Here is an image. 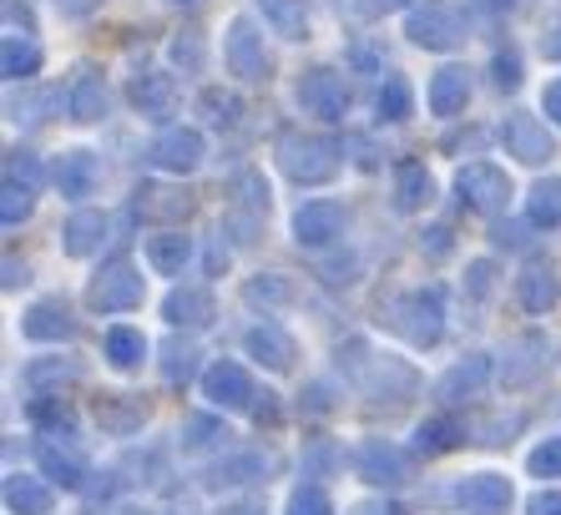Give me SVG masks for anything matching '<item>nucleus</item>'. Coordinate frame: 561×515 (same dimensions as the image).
<instances>
[{
    "mask_svg": "<svg viewBox=\"0 0 561 515\" xmlns=\"http://www.w3.org/2000/svg\"><path fill=\"white\" fill-rule=\"evenodd\" d=\"M26 278H31V268H26V263H15V258H5V288L26 284Z\"/></svg>",
    "mask_w": 561,
    "mask_h": 515,
    "instance_id": "48",
    "label": "nucleus"
},
{
    "mask_svg": "<svg viewBox=\"0 0 561 515\" xmlns=\"http://www.w3.org/2000/svg\"><path fill=\"white\" fill-rule=\"evenodd\" d=\"M390 323L405 329L415 344H435L440 339V288H415V294H400L390 304Z\"/></svg>",
    "mask_w": 561,
    "mask_h": 515,
    "instance_id": "6",
    "label": "nucleus"
},
{
    "mask_svg": "<svg viewBox=\"0 0 561 515\" xmlns=\"http://www.w3.org/2000/svg\"><path fill=\"white\" fill-rule=\"evenodd\" d=\"M137 207H142V213H172V218H183L187 207H193V197H168V187H142Z\"/></svg>",
    "mask_w": 561,
    "mask_h": 515,
    "instance_id": "34",
    "label": "nucleus"
},
{
    "mask_svg": "<svg viewBox=\"0 0 561 515\" xmlns=\"http://www.w3.org/2000/svg\"><path fill=\"white\" fill-rule=\"evenodd\" d=\"M31 207H36V193H31V182L5 178V187H0V222H5V228H15V222L31 218Z\"/></svg>",
    "mask_w": 561,
    "mask_h": 515,
    "instance_id": "30",
    "label": "nucleus"
},
{
    "mask_svg": "<svg viewBox=\"0 0 561 515\" xmlns=\"http://www.w3.org/2000/svg\"><path fill=\"white\" fill-rule=\"evenodd\" d=\"M431 197H435V182L420 162H400L394 168V203H400V213H420Z\"/></svg>",
    "mask_w": 561,
    "mask_h": 515,
    "instance_id": "17",
    "label": "nucleus"
},
{
    "mask_svg": "<svg viewBox=\"0 0 561 515\" xmlns=\"http://www.w3.org/2000/svg\"><path fill=\"white\" fill-rule=\"evenodd\" d=\"M274 157H278V168H284V178L304 182V187H324L340 172V147L329 142V137H313V131H284Z\"/></svg>",
    "mask_w": 561,
    "mask_h": 515,
    "instance_id": "1",
    "label": "nucleus"
},
{
    "mask_svg": "<svg viewBox=\"0 0 561 515\" xmlns=\"http://www.w3.org/2000/svg\"><path fill=\"white\" fill-rule=\"evenodd\" d=\"M168 319L172 323H208L213 319V294L208 288H178L168 298Z\"/></svg>",
    "mask_w": 561,
    "mask_h": 515,
    "instance_id": "25",
    "label": "nucleus"
},
{
    "mask_svg": "<svg viewBox=\"0 0 561 515\" xmlns=\"http://www.w3.org/2000/svg\"><path fill=\"white\" fill-rule=\"evenodd\" d=\"M228 515H259V511H228Z\"/></svg>",
    "mask_w": 561,
    "mask_h": 515,
    "instance_id": "54",
    "label": "nucleus"
},
{
    "mask_svg": "<svg viewBox=\"0 0 561 515\" xmlns=\"http://www.w3.org/2000/svg\"><path fill=\"white\" fill-rule=\"evenodd\" d=\"M142 334L137 329H106V359L117 364V369H131V364L142 359Z\"/></svg>",
    "mask_w": 561,
    "mask_h": 515,
    "instance_id": "31",
    "label": "nucleus"
},
{
    "mask_svg": "<svg viewBox=\"0 0 561 515\" xmlns=\"http://www.w3.org/2000/svg\"><path fill=\"white\" fill-rule=\"evenodd\" d=\"M193 354H197V348L193 344H172L168 348V379H187V374H193Z\"/></svg>",
    "mask_w": 561,
    "mask_h": 515,
    "instance_id": "37",
    "label": "nucleus"
},
{
    "mask_svg": "<svg viewBox=\"0 0 561 515\" xmlns=\"http://www.w3.org/2000/svg\"><path fill=\"white\" fill-rule=\"evenodd\" d=\"M197 112L208 127H238V116H243V102H238V91H222V87H208L197 96Z\"/></svg>",
    "mask_w": 561,
    "mask_h": 515,
    "instance_id": "24",
    "label": "nucleus"
},
{
    "mask_svg": "<svg viewBox=\"0 0 561 515\" xmlns=\"http://www.w3.org/2000/svg\"><path fill=\"white\" fill-rule=\"evenodd\" d=\"M5 178H15V182H31V178H36V157H31L26 147H15V152L5 157Z\"/></svg>",
    "mask_w": 561,
    "mask_h": 515,
    "instance_id": "40",
    "label": "nucleus"
},
{
    "mask_svg": "<svg viewBox=\"0 0 561 515\" xmlns=\"http://www.w3.org/2000/svg\"><path fill=\"white\" fill-rule=\"evenodd\" d=\"M131 106L142 116H152V122H162V116L172 112V102H178V81L168 77V71H137L127 87Z\"/></svg>",
    "mask_w": 561,
    "mask_h": 515,
    "instance_id": "12",
    "label": "nucleus"
},
{
    "mask_svg": "<svg viewBox=\"0 0 561 515\" xmlns=\"http://www.w3.org/2000/svg\"><path fill=\"white\" fill-rule=\"evenodd\" d=\"M56 112H61V91H26V96H15L11 102L15 127H46Z\"/></svg>",
    "mask_w": 561,
    "mask_h": 515,
    "instance_id": "20",
    "label": "nucleus"
},
{
    "mask_svg": "<svg viewBox=\"0 0 561 515\" xmlns=\"http://www.w3.org/2000/svg\"><path fill=\"white\" fill-rule=\"evenodd\" d=\"M456 197L470 207V213H481V218H496L506 213L511 203V178L491 162H470V168L456 172Z\"/></svg>",
    "mask_w": 561,
    "mask_h": 515,
    "instance_id": "3",
    "label": "nucleus"
},
{
    "mask_svg": "<svg viewBox=\"0 0 561 515\" xmlns=\"http://www.w3.org/2000/svg\"><path fill=\"white\" fill-rule=\"evenodd\" d=\"M0 66H5V77L11 81H31L41 71V52L21 36H5V46H0Z\"/></svg>",
    "mask_w": 561,
    "mask_h": 515,
    "instance_id": "26",
    "label": "nucleus"
},
{
    "mask_svg": "<svg viewBox=\"0 0 561 515\" xmlns=\"http://www.w3.org/2000/svg\"><path fill=\"white\" fill-rule=\"evenodd\" d=\"M516 298H522V309H526V313H547V309H557L561 284H557V273H551V263H531V268L522 273V284H516Z\"/></svg>",
    "mask_w": 561,
    "mask_h": 515,
    "instance_id": "16",
    "label": "nucleus"
},
{
    "mask_svg": "<svg viewBox=\"0 0 561 515\" xmlns=\"http://www.w3.org/2000/svg\"><path fill=\"white\" fill-rule=\"evenodd\" d=\"M253 385L249 374L238 369V364H213L208 369V400L213 404H228V410H238V404H249Z\"/></svg>",
    "mask_w": 561,
    "mask_h": 515,
    "instance_id": "18",
    "label": "nucleus"
},
{
    "mask_svg": "<svg viewBox=\"0 0 561 515\" xmlns=\"http://www.w3.org/2000/svg\"><path fill=\"white\" fill-rule=\"evenodd\" d=\"M450 439H456V430L450 425H425L420 430V445H425V450H445Z\"/></svg>",
    "mask_w": 561,
    "mask_h": 515,
    "instance_id": "43",
    "label": "nucleus"
},
{
    "mask_svg": "<svg viewBox=\"0 0 561 515\" xmlns=\"http://www.w3.org/2000/svg\"><path fill=\"white\" fill-rule=\"evenodd\" d=\"M344 222H350V213H344L340 203H304L299 213H294V238H299L304 248H324L344 232Z\"/></svg>",
    "mask_w": 561,
    "mask_h": 515,
    "instance_id": "11",
    "label": "nucleus"
},
{
    "mask_svg": "<svg viewBox=\"0 0 561 515\" xmlns=\"http://www.w3.org/2000/svg\"><path fill=\"white\" fill-rule=\"evenodd\" d=\"M51 178H56V193L71 197V203H81V197L96 187V178H102V162H96L92 147H71V152L56 157Z\"/></svg>",
    "mask_w": 561,
    "mask_h": 515,
    "instance_id": "10",
    "label": "nucleus"
},
{
    "mask_svg": "<svg viewBox=\"0 0 561 515\" xmlns=\"http://www.w3.org/2000/svg\"><path fill=\"white\" fill-rule=\"evenodd\" d=\"M294 96H299V106L309 116H319V122H344V112H350V87H344V77L334 71V66H313V71H304L299 87H294Z\"/></svg>",
    "mask_w": 561,
    "mask_h": 515,
    "instance_id": "4",
    "label": "nucleus"
},
{
    "mask_svg": "<svg viewBox=\"0 0 561 515\" xmlns=\"http://www.w3.org/2000/svg\"><path fill=\"white\" fill-rule=\"evenodd\" d=\"M222 61L238 81H263L268 77V52H263V36L253 31L249 15H233L228 21V36H222Z\"/></svg>",
    "mask_w": 561,
    "mask_h": 515,
    "instance_id": "5",
    "label": "nucleus"
},
{
    "mask_svg": "<svg viewBox=\"0 0 561 515\" xmlns=\"http://www.w3.org/2000/svg\"><path fill=\"white\" fill-rule=\"evenodd\" d=\"M541 52H547V56H551V61H561V26H557V31H551V36H547V41H541Z\"/></svg>",
    "mask_w": 561,
    "mask_h": 515,
    "instance_id": "51",
    "label": "nucleus"
},
{
    "mask_svg": "<svg viewBox=\"0 0 561 515\" xmlns=\"http://www.w3.org/2000/svg\"><path fill=\"white\" fill-rule=\"evenodd\" d=\"M5 15H11V26L21 21V26L31 31V11H26V0H5Z\"/></svg>",
    "mask_w": 561,
    "mask_h": 515,
    "instance_id": "49",
    "label": "nucleus"
},
{
    "mask_svg": "<svg viewBox=\"0 0 561 515\" xmlns=\"http://www.w3.org/2000/svg\"><path fill=\"white\" fill-rule=\"evenodd\" d=\"M501 5H506V11H522V5H526V0H501Z\"/></svg>",
    "mask_w": 561,
    "mask_h": 515,
    "instance_id": "53",
    "label": "nucleus"
},
{
    "mask_svg": "<svg viewBox=\"0 0 561 515\" xmlns=\"http://www.w3.org/2000/svg\"><path fill=\"white\" fill-rule=\"evenodd\" d=\"M249 298H274V304H278V298H288V284H284V278H253Z\"/></svg>",
    "mask_w": 561,
    "mask_h": 515,
    "instance_id": "42",
    "label": "nucleus"
},
{
    "mask_svg": "<svg viewBox=\"0 0 561 515\" xmlns=\"http://www.w3.org/2000/svg\"><path fill=\"white\" fill-rule=\"evenodd\" d=\"M526 218H531L536 228H561V178L536 182L531 197H526Z\"/></svg>",
    "mask_w": 561,
    "mask_h": 515,
    "instance_id": "23",
    "label": "nucleus"
},
{
    "mask_svg": "<svg viewBox=\"0 0 561 515\" xmlns=\"http://www.w3.org/2000/svg\"><path fill=\"white\" fill-rule=\"evenodd\" d=\"M168 52H172L178 71H197V66H203V31H178Z\"/></svg>",
    "mask_w": 561,
    "mask_h": 515,
    "instance_id": "33",
    "label": "nucleus"
},
{
    "mask_svg": "<svg viewBox=\"0 0 561 515\" xmlns=\"http://www.w3.org/2000/svg\"><path fill=\"white\" fill-rule=\"evenodd\" d=\"M5 495H11V505H15L21 515H46V505H51V495H46V490H41L31 476H15Z\"/></svg>",
    "mask_w": 561,
    "mask_h": 515,
    "instance_id": "32",
    "label": "nucleus"
},
{
    "mask_svg": "<svg viewBox=\"0 0 561 515\" xmlns=\"http://www.w3.org/2000/svg\"><path fill=\"white\" fill-rule=\"evenodd\" d=\"M501 142H506V152L516 157V162H551L557 157V142H551V131L536 122L531 112H511L506 122H501Z\"/></svg>",
    "mask_w": 561,
    "mask_h": 515,
    "instance_id": "8",
    "label": "nucleus"
},
{
    "mask_svg": "<svg viewBox=\"0 0 561 515\" xmlns=\"http://www.w3.org/2000/svg\"><path fill=\"white\" fill-rule=\"evenodd\" d=\"M102 238H106V213H96V207H77L61 228V248L71 258H92L102 248Z\"/></svg>",
    "mask_w": 561,
    "mask_h": 515,
    "instance_id": "14",
    "label": "nucleus"
},
{
    "mask_svg": "<svg viewBox=\"0 0 561 515\" xmlns=\"http://www.w3.org/2000/svg\"><path fill=\"white\" fill-rule=\"evenodd\" d=\"M56 5H61V15H77V21H81V15H92L102 0H56Z\"/></svg>",
    "mask_w": 561,
    "mask_h": 515,
    "instance_id": "47",
    "label": "nucleus"
},
{
    "mask_svg": "<svg viewBox=\"0 0 561 515\" xmlns=\"http://www.w3.org/2000/svg\"><path fill=\"white\" fill-rule=\"evenodd\" d=\"M106 106H112V91H106L102 71L81 66L77 81H71V91H66V112L77 116V122H102Z\"/></svg>",
    "mask_w": 561,
    "mask_h": 515,
    "instance_id": "13",
    "label": "nucleus"
},
{
    "mask_svg": "<svg viewBox=\"0 0 561 515\" xmlns=\"http://www.w3.org/2000/svg\"><path fill=\"white\" fill-rule=\"evenodd\" d=\"M365 465L375 470V480H400V455L385 445H365Z\"/></svg>",
    "mask_w": 561,
    "mask_h": 515,
    "instance_id": "36",
    "label": "nucleus"
},
{
    "mask_svg": "<svg viewBox=\"0 0 561 515\" xmlns=\"http://www.w3.org/2000/svg\"><path fill=\"white\" fill-rule=\"evenodd\" d=\"M288 511L294 515H329V501H324V490H299V495H294V505H288Z\"/></svg>",
    "mask_w": 561,
    "mask_h": 515,
    "instance_id": "39",
    "label": "nucleus"
},
{
    "mask_svg": "<svg viewBox=\"0 0 561 515\" xmlns=\"http://www.w3.org/2000/svg\"><path fill=\"white\" fill-rule=\"evenodd\" d=\"M491 81H496L501 91H516V87H522V56H516V52H501L496 61H491Z\"/></svg>",
    "mask_w": 561,
    "mask_h": 515,
    "instance_id": "35",
    "label": "nucleus"
},
{
    "mask_svg": "<svg viewBox=\"0 0 561 515\" xmlns=\"http://www.w3.org/2000/svg\"><path fill=\"white\" fill-rule=\"evenodd\" d=\"M359 5V15H385V11H400V5H410V0H354Z\"/></svg>",
    "mask_w": 561,
    "mask_h": 515,
    "instance_id": "46",
    "label": "nucleus"
},
{
    "mask_svg": "<svg viewBox=\"0 0 561 515\" xmlns=\"http://www.w3.org/2000/svg\"><path fill=\"white\" fill-rule=\"evenodd\" d=\"M259 11L278 36H288V41L309 36V5H304V0H259Z\"/></svg>",
    "mask_w": 561,
    "mask_h": 515,
    "instance_id": "19",
    "label": "nucleus"
},
{
    "mask_svg": "<svg viewBox=\"0 0 561 515\" xmlns=\"http://www.w3.org/2000/svg\"><path fill=\"white\" fill-rule=\"evenodd\" d=\"M147 157H152V168L178 172V178H183V172H197L203 168V131L197 127H168L152 147H147Z\"/></svg>",
    "mask_w": 561,
    "mask_h": 515,
    "instance_id": "9",
    "label": "nucleus"
},
{
    "mask_svg": "<svg viewBox=\"0 0 561 515\" xmlns=\"http://www.w3.org/2000/svg\"><path fill=\"white\" fill-rule=\"evenodd\" d=\"M375 116H379V122H405V116H410V81L405 77H385V81H379Z\"/></svg>",
    "mask_w": 561,
    "mask_h": 515,
    "instance_id": "27",
    "label": "nucleus"
},
{
    "mask_svg": "<svg viewBox=\"0 0 561 515\" xmlns=\"http://www.w3.org/2000/svg\"><path fill=\"white\" fill-rule=\"evenodd\" d=\"M541 112L561 127V81H547V91H541Z\"/></svg>",
    "mask_w": 561,
    "mask_h": 515,
    "instance_id": "44",
    "label": "nucleus"
},
{
    "mask_svg": "<svg viewBox=\"0 0 561 515\" xmlns=\"http://www.w3.org/2000/svg\"><path fill=\"white\" fill-rule=\"evenodd\" d=\"M460 501L476 505V511H501V505L511 501V490H506V480H496V476H476L460 485Z\"/></svg>",
    "mask_w": 561,
    "mask_h": 515,
    "instance_id": "28",
    "label": "nucleus"
},
{
    "mask_svg": "<svg viewBox=\"0 0 561 515\" xmlns=\"http://www.w3.org/2000/svg\"><path fill=\"white\" fill-rule=\"evenodd\" d=\"M87 298H92V309H102V313L137 309V304H142V273L131 268L127 258H117V263H106V268L92 278Z\"/></svg>",
    "mask_w": 561,
    "mask_h": 515,
    "instance_id": "7",
    "label": "nucleus"
},
{
    "mask_svg": "<svg viewBox=\"0 0 561 515\" xmlns=\"http://www.w3.org/2000/svg\"><path fill=\"white\" fill-rule=\"evenodd\" d=\"M531 515H561V495H541V501L531 505Z\"/></svg>",
    "mask_w": 561,
    "mask_h": 515,
    "instance_id": "50",
    "label": "nucleus"
},
{
    "mask_svg": "<svg viewBox=\"0 0 561 515\" xmlns=\"http://www.w3.org/2000/svg\"><path fill=\"white\" fill-rule=\"evenodd\" d=\"M470 102V77L466 66H440L431 77V112L435 116H460Z\"/></svg>",
    "mask_w": 561,
    "mask_h": 515,
    "instance_id": "15",
    "label": "nucleus"
},
{
    "mask_svg": "<svg viewBox=\"0 0 561 515\" xmlns=\"http://www.w3.org/2000/svg\"><path fill=\"white\" fill-rule=\"evenodd\" d=\"M405 36L425 52H456L460 41H466V21H460L456 5H445V0H425L415 5L405 21Z\"/></svg>",
    "mask_w": 561,
    "mask_h": 515,
    "instance_id": "2",
    "label": "nucleus"
},
{
    "mask_svg": "<svg viewBox=\"0 0 561 515\" xmlns=\"http://www.w3.org/2000/svg\"><path fill=\"white\" fill-rule=\"evenodd\" d=\"M249 348H253V359H263L268 369H284L288 354H294V344H288V339L278 334L274 323H263V329H253V334H249Z\"/></svg>",
    "mask_w": 561,
    "mask_h": 515,
    "instance_id": "29",
    "label": "nucleus"
},
{
    "mask_svg": "<svg viewBox=\"0 0 561 515\" xmlns=\"http://www.w3.org/2000/svg\"><path fill=\"white\" fill-rule=\"evenodd\" d=\"M491 273H496V268H491L485 258H481V263H470V268H466V288H470L476 298H481L485 288H491Z\"/></svg>",
    "mask_w": 561,
    "mask_h": 515,
    "instance_id": "41",
    "label": "nucleus"
},
{
    "mask_svg": "<svg viewBox=\"0 0 561 515\" xmlns=\"http://www.w3.org/2000/svg\"><path fill=\"white\" fill-rule=\"evenodd\" d=\"M359 515H400V511H394V505H365Z\"/></svg>",
    "mask_w": 561,
    "mask_h": 515,
    "instance_id": "52",
    "label": "nucleus"
},
{
    "mask_svg": "<svg viewBox=\"0 0 561 515\" xmlns=\"http://www.w3.org/2000/svg\"><path fill=\"white\" fill-rule=\"evenodd\" d=\"M187 258H193L187 232H157L152 243H147V263H152L157 273H183Z\"/></svg>",
    "mask_w": 561,
    "mask_h": 515,
    "instance_id": "21",
    "label": "nucleus"
},
{
    "mask_svg": "<svg viewBox=\"0 0 561 515\" xmlns=\"http://www.w3.org/2000/svg\"><path fill=\"white\" fill-rule=\"evenodd\" d=\"M531 470L536 476H561V439H551V445H541L531 455Z\"/></svg>",
    "mask_w": 561,
    "mask_h": 515,
    "instance_id": "38",
    "label": "nucleus"
},
{
    "mask_svg": "<svg viewBox=\"0 0 561 515\" xmlns=\"http://www.w3.org/2000/svg\"><path fill=\"white\" fill-rule=\"evenodd\" d=\"M26 334L31 339H71L77 334V323H71V313H66V304H36V309L26 313Z\"/></svg>",
    "mask_w": 561,
    "mask_h": 515,
    "instance_id": "22",
    "label": "nucleus"
},
{
    "mask_svg": "<svg viewBox=\"0 0 561 515\" xmlns=\"http://www.w3.org/2000/svg\"><path fill=\"white\" fill-rule=\"evenodd\" d=\"M420 243L431 248L435 258H440V253H450V228H445V222H435V228H431V238H420Z\"/></svg>",
    "mask_w": 561,
    "mask_h": 515,
    "instance_id": "45",
    "label": "nucleus"
}]
</instances>
